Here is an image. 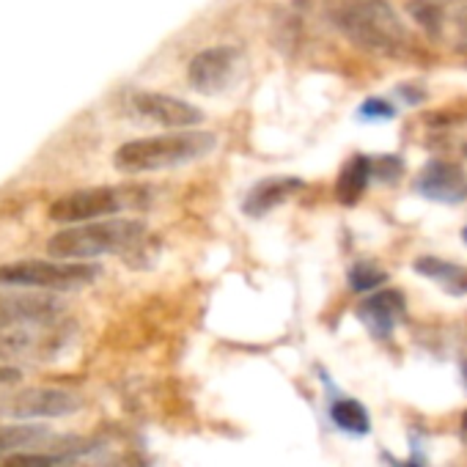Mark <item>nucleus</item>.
Here are the masks:
<instances>
[{
	"instance_id": "obj_1",
	"label": "nucleus",
	"mask_w": 467,
	"mask_h": 467,
	"mask_svg": "<svg viewBox=\"0 0 467 467\" xmlns=\"http://www.w3.org/2000/svg\"><path fill=\"white\" fill-rule=\"evenodd\" d=\"M146 225L130 217H102L88 223H75L61 228L47 240V251L56 259H97L110 254H124L138 248L143 240Z\"/></svg>"
},
{
	"instance_id": "obj_2",
	"label": "nucleus",
	"mask_w": 467,
	"mask_h": 467,
	"mask_svg": "<svg viewBox=\"0 0 467 467\" xmlns=\"http://www.w3.org/2000/svg\"><path fill=\"white\" fill-rule=\"evenodd\" d=\"M333 20L349 42L371 53L401 56L412 45L388 0H338L333 6Z\"/></svg>"
},
{
	"instance_id": "obj_3",
	"label": "nucleus",
	"mask_w": 467,
	"mask_h": 467,
	"mask_svg": "<svg viewBox=\"0 0 467 467\" xmlns=\"http://www.w3.org/2000/svg\"><path fill=\"white\" fill-rule=\"evenodd\" d=\"M212 149H214L212 132L179 130L168 135L130 140L113 154V162L121 173H151V171H165V168L195 162L206 157Z\"/></svg>"
},
{
	"instance_id": "obj_4",
	"label": "nucleus",
	"mask_w": 467,
	"mask_h": 467,
	"mask_svg": "<svg viewBox=\"0 0 467 467\" xmlns=\"http://www.w3.org/2000/svg\"><path fill=\"white\" fill-rule=\"evenodd\" d=\"M99 275L97 265L75 262V259H26L0 267V286L15 289H47V292H72L94 284Z\"/></svg>"
},
{
	"instance_id": "obj_5",
	"label": "nucleus",
	"mask_w": 467,
	"mask_h": 467,
	"mask_svg": "<svg viewBox=\"0 0 467 467\" xmlns=\"http://www.w3.org/2000/svg\"><path fill=\"white\" fill-rule=\"evenodd\" d=\"M146 192L140 187H88L61 195L50 203V220L53 223H88L102 217H116L124 209H132L143 203Z\"/></svg>"
},
{
	"instance_id": "obj_6",
	"label": "nucleus",
	"mask_w": 467,
	"mask_h": 467,
	"mask_svg": "<svg viewBox=\"0 0 467 467\" xmlns=\"http://www.w3.org/2000/svg\"><path fill=\"white\" fill-rule=\"evenodd\" d=\"M80 396L64 388H28L12 393L0 401V415L9 420H47V418H67L80 410Z\"/></svg>"
},
{
	"instance_id": "obj_7",
	"label": "nucleus",
	"mask_w": 467,
	"mask_h": 467,
	"mask_svg": "<svg viewBox=\"0 0 467 467\" xmlns=\"http://www.w3.org/2000/svg\"><path fill=\"white\" fill-rule=\"evenodd\" d=\"M243 72V53L237 47H209L187 67V80L201 94H220L237 83Z\"/></svg>"
},
{
	"instance_id": "obj_8",
	"label": "nucleus",
	"mask_w": 467,
	"mask_h": 467,
	"mask_svg": "<svg viewBox=\"0 0 467 467\" xmlns=\"http://www.w3.org/2000/svg\"><path fill=\"white\" fill-rule=\"evenodd\" d=\"M64 314V306L45 295L0 292V327H36L53 325Z\"/></svg>"
},
{
	"instance_id": "obj_9",
	"label": "nucleus",
	"mask_w": 467,
	"mask_h": 467,
	"mask_svg": "<svg viewBox=\"0 0 467 467\" xmlns=\"http://www.w3.org/2000/svg\"><path fill=\"white\" fill-rule=\"evenodd\" d=\"M130 105L138 119L168 127V130H187L203 119V113L195 105L168 97V94H154V91H138Z\"/></svg>"
},
{
	"instance_id": "obj_10",
	"label": "nucleus",
	"mask_w": 467,
	"mask_h": 467,
	"mask_svg": "<svg viewBox=\"0 0 467 467\" xmlns=\"http://www.w3.org/2000/svg\"><path fill=\"white\" fill-rule=\"evenodd\" d=\"M415 192L434 203H462L467 201V173L456 162L431 160L415 179Z\"/></svg>"
},
{
	"instance_id": "obj_11",
	"label": "nucleus",
	"mask_w": 467,
	"mask_h": 467,
	"mask_svg": "<svg viewBox=\"0 0 467 467\" xmlns=\"http://www.w3.org/2000/svg\"><path fill=\"white\" fill-rule=\"evenodd\" d=\"M407 303L396 289H379L358 306V319L374 338H390L393 330L404 322Z\"/></svg>"
},
{
	"instance_id": "obj_12",
	"label": "nucleus",
	"mask_w": 467,
	"mask_h": 467,
	"mask_svg": "<svg viewBox=\"0 0 467 467\" xmlns=\"http://www.w3.org/2000/svg\"><path fill=\"white\" fill-rule=\"evenodd\" d=\"M303 190V179L297 176H273L259 182L243 201V212L248 217H265L267 212L278 209L281 203H286L292 195H297Z\"/></svg>"
},
{
	"instance_id": "obj_13",
	"label": "nucleus",
	"mask_w": 467,
	"mask_h": 467,
	"mask_svg": "<svg viewBox=\"0 0 467 467\" xmlns=\"http://www.w3.org/2000/svg\"><path fill=\"white\" fill-rule=\"evenodd\" d=\"M94 442H67L50 451H15L9 456L0 459V467H78V459L91 453Z\"/></svg>"
},
{
	"instance_id": "obj_14",
	"label": "nucleus",
	"mask_w": 467,
	"mask_h": 467,
	"mask_svg": "<svg viewBox=\"0 0 467 467\" xmlns=\"http://www.w3.org/2000/svg\"><path fill=\"white\" fill-rule=\"evenodd\" d=\"M415 273L434 281L437 286H442L448 295L464 297L467 295V267L437 259V256H423L415 262Z\"/></svg>"
},
{
	"instance_id": "obj_15",
	"label": "nucleus",
	"mask_w": 467,
	"mask_h": 467,
	"mask_svg": "<svg viewBox=\"0 0 467 467\" xmlns=\"http://www.w3.org/2000/svg\"><path fill=\"white\" fill-rule=\"evenodd\" d=\"M371 179V160L363 157V154H355L344 162L341 173H338V182H336V195L344 206H352L358 203V198L363 195L366 184Z\"/></svg>"
},
{
	"instance_id": "obj_16",
	"label": "nucleus",
	"mask_w": 467,
	"mask_h": 467,
	"mask_svg": "<svg viewBox=\"0 0 467 467\" xmlns=\"http://www.w3.org/2000/svg\"><path fill=\"white\" fill-rule=\"evenodd\" d=\"M330 420L347 431V434H355V437H366L371 431V418H368V410L355 401V399H336L330 404Z\"/></svg>"
},
{
	"instance_id": "obj_17",
	"label": "nucleus",
	"mask_w": 467,
	"mask_h": 467,
	"mask_svg": "<svg viewBox=\"0 0 467 467\" xmlns=\"http://www.w3.org/2000/svg\"><path fill=\"white\" fill-rule=\"evenodd\" d=\"M47 437L45 426L12 420V423H0V456H9L15 451H26Z\"/></svg>"
},
{
	"instance_id": "obj_18",
	"label": "nucleus",
	"mask_w": 467,
	"mask_h": 467,
	"mask_svg": "<svg viewBox=\"0 0 467 467\" xmlns=\"http://www.w3.org/2000/svg\"><path fill=\"white\" fill-rule=\"evenodd\" d=\"M352 292H377L388 284V273L377 262H355L347 273Z\"/></svg>"
},
{
	"instance_id": "obj_19",
	"label": "nucleus",
	"mask_w": 467,
	"mask_h": 467,
	"mask_svg": "<svg viewBox=\"0 0 467 467\" xmlns=\"http://www.w3.org/2000/svg\"><path fill=\"white\" fill-rule=\"evenodd\" d=\"M39 347L36 336L26 327H0V360H12L34 352Z\"/></svg>"
},
{
	"instance_id": "obj_20",
	"label": "nucleus",
	"mask_w": 467,
	"mask_h": 467,
	"mask_svg": "<svg viewBox=\"0 0 467 467\" xmlns=\"http://www.w3.org/2000/svg\"><path fill=\"white\" fill-rule=\"evenodd\" d=\"M404 171V162L393 154H382L377 160H371V176L382 179V182H393L396 176H401Z\"/></svg>"
},
{
	"instance_id": "obj_21",
	"label": "nucleus",
	"mask_w": 467,
	"mask_h": 467,
	"mask_svg": "<svg viewBox=\"0 0 467 467\" xmlns=\"http://www.w3.org/2000/svg\"><path fill=\"white\" fill-rule=\"evenodd\" d=\"M410 12H412V17H415L429 34L437 31V26H440V12H437L431 4H420V0H415V4L410 6Z\"/></svg>"
},
{
	"instance_id": "obj_22",
	"label": "nucleus",
	"mask_w": 467,
	"mask_h": 467,
	"mask_svg": "<svg viewBox=\"0 0 467 467\" xmlns=\"http://www.w3.org/2000/svg\"><path fill=\"white\" fill-rule=\"evenodd\" d=\"M393 108L385 102V99H368V102H363V108H360V119H366V121H374V119H393Z\"/></svg>"
},
{
	"instance_id": "obj_23",
	"label": "nucleus",
	"mask_w": 467,
	"mask_h": 467,
	"mask_svg": "<svg viewBox=\"0 0 467 467\" xmlns=\"http://www.w3.org/2000/svg\"><path fill=\"white\" fill-rule=\"evenodd\" d=\"M23 379V371L15 368V366H0V388H9V385H17Z\"/></svg>"
},
{
	"instance_id": "obj_24",
	"label": "nucleus",
	"mask_w": 467,
	"mask_h": 467,
	"mask_svg": "<svg viewBox=\"0 0 467 467\" xmlns=\"http://www.w3.org/2000/svg\"><path fill=\"white\" fill-rule=\"evenodd\" d=\"M393 467H426V464H423L420 456H412V459H407V462H393Z\"/></svg>"
},
{
	"instance_id": "obj_25",
	"label": "nucleus",
	"mask_w": 467,
	"mask_h": 467,
	"mask_svg": "<svg viewBox=\"0 0 467 467\" xmlns=\"http://www.w3.org/2000/svg\"><path fill=\"white\" fill-rule=\"evenodd\" d=\"M462 426H464V431H467V412L462 415Z\"/></svg>"
},
{
	"instance_id": "obj_26",
	"label": "nucleus",
	"mask_w": 467,
	"mask_h": 467,
	"mask_svg": "<svg viewBox=\"0 0 467 467\" xmlns=\"http://www.w3.org/2000/svg\"><path fill=\"white\" fill-rule=\"evenodd\" d=\"M462 240H464V243H467V228H464V231H462Z\"/></svg>"
}]
</instances>
